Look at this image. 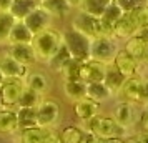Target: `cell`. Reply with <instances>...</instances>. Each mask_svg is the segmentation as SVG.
<instances>
[{
    "label": "cell",
    "mask_w": 148,
    "mask_h": 143,
    "mask_svg": "<svg viewBox=\"0 0 148 143\" xmlns=\"http://www.w3.org/2000/svg\"><path fill=\"white\" fill-rule=\"evenodd\" d=\"M62 45V32L57 28L48 27L43 28L42 32H37L32 38V47H34L37 62H45L57 52V48Z\"/></svg>",
    "instance_id": "cell-1"
},
{
    "label": "cell",
    "mask_w": 148,
    "mask_h": 143,
    "mask_svg": "<svg viewBox=\"0 0 148 143\" xmlns=\"http://www.w3.org/2000/svg\"><path fill=\"white\" fill-rule=\"evenodd\" d=\"M85 131L97 138H125L128 130L118 125L113 116L95 115L85 122Z\"/></svg>",
    "instance_id": "cell-2"
},
{
    "label": "cell",
    "mask_w": 148,
    "mask_h": 143,
    "mask_svg": "<svg viewBox=\"0 0 148 143\" xmlns=\"http://www.w3.org/2000/svg\"><path fill=\"white\" fill-rule=\"evenodd\" d=\"M118 43L113 35H101L90 38V58L101 63H113L115 55L118 53Z\"/></svg>",
    "instance_id": "cell-3"
},
{
    "label": "cell",
    "mask_w": 148,
    "mask_h": 143,
    "mask_svg": "<svg viewBox=\"0 0 148 143\" xmlns=\"http://www.w3.org/2000/svg\"><path fill=\"white\" fill-rule=\"evenodd\" d=\"M62 40L73 58L82 62L90 58V38L87 35H83L82 32L70 27L65 32H62Z\"/></svg>",
    "instance_id": "cell-4"
},
{
    "label": "cell",
    "mask_w": 148,
    "mask_h": 143,
    "mask_svg": "<svg viewBox=\"0 0 148 143\" xmlns=\"http://www.w3.org/2000/svg\"><path fill=\"white\" fill-rule=\"evenodd\" d=\"M72 28L82 32L83 35H87L88 38H95V37H101V35H112V32L105 27L101 18L83 14L80 10L72 18Z\"/></svg>",
    "instance_id": "cell-5"
},
{
    "label": "cell",
    "mask_w": 148,
    "mask_h": 143,
    "mask_svg": "<svg viewBox=\"0 0 148 143\" xmlns=\"http://www.w3.org/2000/svg\"><path fill=\"white\" fill-rule=\"evenodd\" d=\"M62 118L60 103L53 98H42L37 105V125L42 128H55Z\"/></svg>",
    "instance_id": "cell-6"
},
{
    "label": "cell",
    "mask_w": 148,
    "mask_h": 143,
    "mask_svg": "<svg viewBox=\"0 0 148 143\" xmlns=\"http://www.w3.org/2000/svg\"><path fill=\"white\" fill-rule=\"evenodd\" d=\"M53 20L55 18L52 17V14H50L42 3H38V5L23 18V23H25V25L32 30V34L35 35L37 32H42L43 28L52 27V25H53Z\"/></svg>",
    "instance_id": "cell-7"
},
{
    "label": "cell",
    "mask_w": 148,
    "mask_h": 143,
    "mask_svg": "<svg viewBox=\"0 0 148 143\" xmlns=\"http://www.w3.org/2000/svg\"><path fill=\"white\" fill-rule=\"evenodd\" d=\"M25 83L22 78H8L3 82V85L0 87V93H2V102L5 107H17L20 95L23 92Z\"/></svg>",
    "instance_id": "cell-8"
},
{
    "label": "cell",
    "mask_w": 148,
    "mask_h": 143,
    "mask_svg": "<svg viewBox=\"0 0 148 143\" xmlns=\"http://www.w3.org/2000/svg\"><path fill=\"white\" fill-rule=\"evenodd\" d=\"M115 96H118L120 100L132 102L135 105L141 103V77L138 75L127 77L123 85H121V88L118 90V93Z\"/></svg>",
    "instance_id": "cell-9"
},
{
    "label": "cell",
    "mask_w": 148,
    "mask_h": 143,
    "mask_svg": "<svg viewBox=\"0 0 148 143\" xmlns=\"http://www.w3.org/2000/svg\"><path fill=\"white\" fill-rule=\"evenodd\" d=\"M0 72L5 77V80H8V78H22L23 80L28 72V67L22 65L8 52H5L0 55Z\"/></svg>",
    "instance_id": "cell-10"
},
{
    "label": "cell",
    "mask_w": 148,
    "mask_h": 143,
    "mask_svg": "<svg viewBox=\"0 0 148 143\" xmlns=\"http://www.w3.org/2000/svg\"><path fill=\"white\" fill-rule=\"evenodd\" d=\"M112 116L116 120L118 125L130 130L135 125V103L127 102V100H118L113 107Z\"/></svg>",
    "instance_id": "cell-11"
},
{
    "label": "cell",
    "mask_w": 148,
    "mask_h": 143,
    "mask_svg": "<svg viewBox=\"0 0 148 143\" xmlns=\"http://www.w3.org/2000/svg\"><path fill=\"white\" fill-rule=\"evenodd\" d=\"M107 72V63L88 58L80 67V78L83 82H103Z\"/></svg>",
    "instance_id": "cell-12"
},
{
    "label": "cell",
    "mask_w": 148,
    "mask_h": 143,
    "mask_svg": "<svg viewBox=\"0 0 148 143\" xmlns=\"http://www.w3.org/2000/svg\"><path fill=\"white\" fill-rule=\"evenodd\" d=\"M7 52L25 67H32L34 63H37V57H35L32 43H12L8 45Z\"/></svg>",
    "instance_id": "cell-13"
},
{
    "label": "cell",
    "mask_w": 148,
    "mask_h": 143,
    "mask_svg": "<svg viewBox=\"0 0 148 143\" xmlns=\"http://www.w3.org/2000/svg\"><path fill=\"white\" fill-rule=\"evenodd\" d=\"M23 83H25V87L38 92L40 95H47L52 90V80L43 72H27V75L23 78Z\"/></svg>",
    "instance_id": "cell-14"
},
{
    "label": "cell",
    "mask_w": 148,
    "mask_h": 143,
    "mask_svg": "<svg viewBox=\"0 0 148 143\" xmlns=\"http://www.w3.org/2000/svg\"><path fill=\"white\" fill-rule=\"evenodd\" d=\"M98 108H100V103H97L88 96H83L80 100L73 102V113L82 122H87L92 116L98 115Z\"/></svg>",
    "instance_id": "cell-15"
},
{
    "label": "cell",
    "mask_w": 148,
    "mask_h": 143,
    "mask_svg": "<svg viewBox=\"0 0 148 143\" xmlns=\"http://www.w3.org/2000/svg\"><path fill=\"white\" fill-rule=\"evenodd\" d=\"M113 65L125 77H132V75H136V70H138V60H135L132 55L125 52L123 48L118 50V53L115 55V60H113Z\"/></svg>",
    "instance_id": "cell-16"
},
{
    "label": "cell",
    "mask_w": 148,
    "mask_h": 143,
    "mask_svg": "<svg viewBox=\"0 0 148 143\" xmlns=\"http://www.w3.org/2000/svg\"><path fill=\"white\" fill-rule=\"evenodd\" d=\"M136 23L133 22V18L130 17V14L128 12H125V14L121 15V18L116 23H115L113 30H112V35H113L116 40H127V38H130L132 35L136 32Z\"/></svg>",
    "instance_id": "cell-17"
},
{
    "label": "cell",
    "mask_w": 148,
    "mask_h": 143,
    "mask_svg": "<svg viewBox=\"0 0 148 143\" xmlns=\"http://www.w3.org/2000/svg\"><path fill=\"white\" fill-rule=\"evenodd\" d=\"M62 92L67 100L70 102H77L83 96H87V82H83L82 78L77 80H63L62 85Z\"/></svg>",
    "instance_id": "cell-18"
},
{
    "label": "cell",
    "mask_w": 148,
    "mask_h": 143,
    "mask_svg": "<svg viewBox=\"0 0 148 143\" xmlns=\"http://www.w3.org/2000/svg\"><path fill=\"white\" fill-rule=\"evenodd\" d=\"M17 108V107H15ZM18 128V120H17V113L12 107H2L0 108V133L2 135H10L15 133Z\"/></svg>",
    "instance_id": "cell-19"
},
{
    "label": "cell",
    "mask_w": 148,
    "mask_h": 143,
    "mask_svg": "<svg viewBox=\"0 0 148 143\" xmlns=\"http://www.w3.org/2000/svg\"><path fill=\"white\" fill-rule=\"evenodd\" d=\"M32 38H34V34L23 23V20H15L14 27L10 30V35H8V45H12V43H32Z\"/></svg>",
    "instance_id": "cell-20"
},
{
    "label": "cell",
    "mask_w": 148,
    "mask_h": 143,
    "mask_svg": "<svg viewBox=\"0 0 148 143\" xmlns=\"http://www.w3.org/2000/svg\"><path fill=\"white\" fill-rule=\"evenodd\" d=\"M125 78H127V77L123 75V73L115 67L113 63H108V65H107V72H105L103 83L110 88V92H112L113 95L118 93V90L121 88V85H123V82H125Z\"/></svg>",
    "instance_id": "cell-21"
},
{
    "label": "cell",
    "mask_w": 148,
    "mask_h": 143,
    "mask_svg": "<svg viewBox=\"0 0 148 143\" xmlns=\"http://www.w3.org/2000/svg\"><path fill=\"white\" fill-rule=\"evenodd\" d=\"M125 52L133 57L135 60H145V57H147V52H148V43L145 40H141L140 37H136V35H132L130 38H127L125 42V47H123Z\"/></svg>",
    "instance_id": "cell-22"
},
{
    "label": "cell",
    "mask_w": 148,
    "mask_h": 143,
    "mask_svg": "<svg viewBox=\"0 0 148 143\" xmlns=\"http://www.w3.org/2000/svg\"><path fill=\"white\" fill-rule=\"evenodd\" d=\"M87 96L95 100L97 103H103L108 102L115 95L103 82H87Z\"/></svg>",
    "instance_id": "cell-23"
},
{
    "label": "cell",
    "mask_w": 148,
    "mask_h": 143,
    "mask_svg": "<svg viewBox=\"0 0 148 143\" xmlns=\"http://www.w3.org/2000/svg\"><path fill=\"white\" fill-rule=\"evenodd\" d=\"M113 0H82L80 3H78V7L77 10H80L83 14H88L92 15V17H98L100 18L103 12H105V8L112 3Z\"/></svg>",
    "instance_id": "cell-24"
},
{
    "label": "cell",
    "mask_w": 148,
    "mask_h": 143,
    "mask_svg": "<svg viewBox=\"0 0 148 143\" xmlns=\"http://www.w3.org/2000/svg\"><path fill=\"white\" fill-rule=\"evenodd\" d=\"M38 3H40L38 0H14L10 8H8V12L15 20H23Z\"/></svg>",
    "instance_id": "cell-25"
},
{
    "label": "cell",
    "mask_w": 148,
    "mask_h": 143,
    "mask_svg": "<svg viewBox=\"0 0 148 143\" xmlns=\"http://www.w3.org/2000/svg\"><path fill=\"white\" fill-rule=\"evenodd\" d=\"M72 55H70V52H68V48L65 47V43H63V40H62V45L58 48H57V52H55L50 58H48L47 62H45V65H47L52 72H57V73H60L62 68H63V65L68 62V58H70Z\"/></svg>",
    "instance_id": "cell-26"
},
{
    "label": "cell",
    "mask_w": 148,
    "mask_h": 143,
    "mask_svg": "<svg viewBox=\"0 0 148 143\" xmlns=\"http://www.w3.org/2000/svg\"><path fill=\"white\" fill-rule=\"evenodd\" d=\"M15 113H17L18 128L20 130L37 127V108H34V107H17Z\"/></svg>",
    "instance_id": "cell-27"
},
{
    "label": "cell",
    "mask_w": 148,
    "mask_h": 143,
    "mask_svg": "<svg viewBox=\"0 0 148 143\" xmlns=\"http://www.w3.org/2000/svg\"><path fill=\"white\" fill-rule=\"evenodd\" d=\"M42 5L52 14L53 18H63L72 10V5H70L68 0H43Z\"/></svg>",
    "instance_id": "cell-28"
},
{
    "label": "cell",
    "mask_w": 148,
    "mask_h": 143,
    "mask_svg": "<svg viewBox=\"0 0 148 143\" xmlns=\"http://www.w3.org/2000/svg\"><path fill=\"white\" fill-rule=\"evenodd\" d=\"M123 14H125V12L121 10L120 5H118V3L113 0V2H112L107 8H105V12H103V15H101L100 18H101V22L105 23V27L112 32V30H113V27H115V23L120 20Z\"/></svg>",
    "instance_id": "cell-29"
},
{
    "label": "cell",
    "mask_w": 148,
    "mask_h": 143,
    "mask_svg": "<svg viewBox=\"0 0 148 143\" xmlns=\"http://www.w3.org/2000/svg\"><path fill=\"white\" fill-rule=\"evenodd\" d=\"M47 128L42 127H30V128H22L20 131V143H43L45 140Z\"/></svg>",
    "instance_id": "cell-30"
},
{
    "label": "cell",
    "mask_w": 148,
    "mask_h": 143,
    "mask_svg": "<svg viewBox=\"0 0 148 143\" xmlns=\"http://www.w3.org/2000/svg\"><path fill=\"white\" fill-rule=\"evenodd\" d=\"M85 135H87V131L78 128V127H65L58 133L60 143H83L85 142Z\"/></svg>",
    "instance_id": "cell-31"
},
{
    "label": "cell",
    "mask_w": 148,
    "mask_h": 143,
    "mask_svg": "<svg viewBox=\"0 0 148 143\" xmlns=\"http://www.w3.org/2000/svg\"><path fill=\"white\" fill-rule=\"evenodd\" d=\"M14 23L15 18L10 15V12H0V47L8 45V35Z\"/></svg>",
    "instance_id": "cell-32"
},
{
    "label": "cell",
    "mask_w": 148,
    "mask_h": 143,
    "mask_svg": "<svg viewBox=\"0 0 148 143\" xmlns=\"http://www.w3.org/2000/svg\"><path fill=\"white\" fill-rule=\"evenodd\" d=\"M83 62L82 60H77L73 57H70L68 62L63 65L62 68L60 75L63 77V80H77V78H80V67Z\"/></svg>",
    "instance_id": "cell-33"
},
{
    "label": "cell",
    "mask_w": 148,
    "mask_h": 143,
    "mask_svg": "<svg viewBox=\"0 0 148 143\" xmlns=\"http://www.w3.org/2000/svg\"><path fill=\"white\" fill-rule=\"evenodd\" d=\"M42 98H43V95H40L38 92L28 88V87H23V92H22L17 107H34V108H37V105L40 103Z\"/></svg>",
    "instance_id": "cell-34"
},
{
    "label": "cell",
    "mask_w": 148,
    "mask_h": 143,
    "mask_svg": "<svg viewBox=\"0 0 148 143\" xmlns=\"http://www.w3.org/2000/svg\"><path fill=\"white\" fill-rule=\"evenodd\" d=\"M120 8L123 12H130L136 7H141V5H148V0H115Z\"/></svg>",
    "instance_id": "cell-35"
},
{
    "label": "cell",
    "mask_w": 148,
    "mask_h": 143,
    "mask_svg": "<svg viewBox=\"0 0 148 143\" xmlns=\"http://www.w3.org/2000/svg\"><path fill=\"white\" fill-rule=\"evenodd\" d=\"M141 105H148V78H141Z\"/></svg>",
    "instance_id": "cell-36"
},
{
    "label": "cell",
    "mask_w": 148,
    "mask_h": 143,
    "mask_svg": "<svg viewBox=\"0 0 148 143\" xmlns=\"http://www.w3.org/2000/svg\"><path fill=\"white\" fill-rule=\"evenodd\" d=\"M140 125H141V130L148 131V108H145L141 112V116H140Z\"/></svg>",
    "instance_id": "cell-37"
},
{
    "label": "cell",
    "mask_w": 148,
    "mask_h": 143,
    "mask_svg": "<svg viewBox=\"0 0 148 143\" xmlns=\"http://www.w3.org/2000/svg\"><path fill=\"white\" fill-rule=\"evenodd\" d=\"M95 143H125L123 138H97L95 136Z\"/></svg>",
    "instance_id": "cell-38"
},
{
    "label": "cell",
    "mask_w": 148,
    "mask_h": 143,
    "mask_svg": "<svg viewBox=\"0 0 148 143\" xmlns=\"http://www.w3.org/2000/svg\"><path fill=\"white\" fill-rule=\"evenodd\" d=\"M14 0H0V12H8Z\"/></svg>",
    "instance_id": "cell-39"
},
{
    "label": "cell",
    "mask_w": 148,
    "mask_h": 143,
    "mask_svg": "<svg viewBox=\"0 0 148 143\" xmlns=\"http://www.w3.org/2000/svg\"><path fill=\"white\" fill-rule=\"evenodd\" d=\"M136 138H138V142L140 143H148V131L141 130L140 133H136Z\"/></svg>",
    "instance_id": "cell-40"
},
{
    "label": "cell",
    "mask_w": 148,
    "mask_h": 143,
    "mask_svg": "<svg viewBox=\"0 0 148 143\" xmlns=\"http://www.w3.org/2000/svg\"><path fill=\"white\" fill-rule=\"evenodd\" d=\"M125 143H140V142H138V138H136V136H130V138L125 140Z\"/></svg>",
    "instance_id": "cell-41"
},
{
    "label": "cell",
    "mask_w": 148,
    "mask_h": 143,
    "mask_svg": "<svg viewBox=\"0 0 148 143\" xmlns=\"http://www.w3.org/2000/svg\"><path fill=\"white\" fill-rule=\"evenodd\" d=\"M3 82H5V77L2 75V72H0V87L3 85Z\"/></svg>",
    "instance_id": "cell-42"
},
{
    "label": "cell",
    "mask_w": 148,
    "mask_h": 143,
    "mask_svg": "<svg viewBox=\"0 0 148 143\" xmlns=\"http://www.w3.org/2000/svg\"><path fill=\"white\" fill-rule=\"evenodd\" d=\"M3 107V102H2V93H0V108Z\"/></svg>",
    "instance_id": "cell-43"
},
{
    "label": "cell",
    "mask_w": 148,
    "mask_h": 143,
    "mask_svg": "<svg viewBox=\"0 0 148 143\" xmlns=\"http://www.w3.org/2000/svg\"><path fill=\"white\" fill-rule=\"evenodd\" d=\"M38 2H40V3H42V2H43V0H38Z\"/></svg>",
    "instance_id": "cell-44"
}]
</instances>
